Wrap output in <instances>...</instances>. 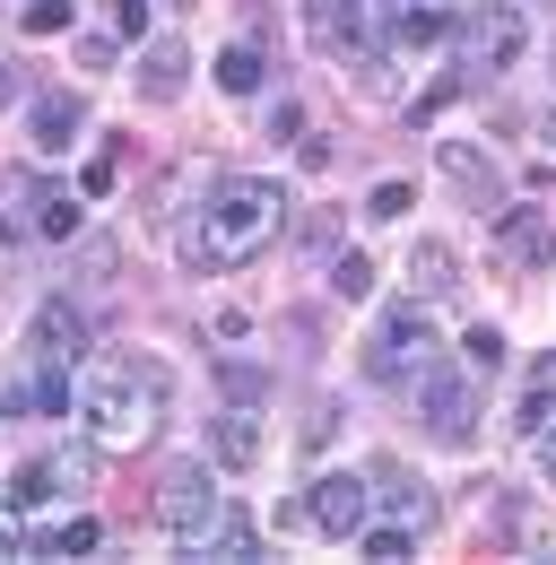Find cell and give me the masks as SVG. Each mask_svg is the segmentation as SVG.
I'll return each mask as SVG.
<instances>
[{"instance_id":"cell-32","label":"cell","mask_w":556,"mask_h":565,"mask_svg":"<svg viewBox=\"0 0 556 565\" xmlns=\"http://www.w3.org/2000/svg\"><path fill=\"white\" fill-rule=\"evenodd\" d=\"M531 452H539V479L556 488V426H531Z\"/></svg>"},{"instance_id":"cell-29","label":"cell","mask_w":556,"mask_h":565,"mask_svg":"<svg viewBox=\"0 0 556 565\" xmlns=\"http://www.w3.org/2000/svg\"><path fill=\"white\" fill-rule=\"evenodd\" d=\"M114 192V157H87V174H78V201H105Z\"/></svg>"},{"instance_id":"cell-22","label":"cell","mask_w":556,"mask_h":565,"mask_svg":"<svg viewBox=\"0 0 556 565\" xmlns=\"http://www.w3.org/2000/svg\"><path fill=\"white\" fill-rule=\"evenodd\" d=\"M383 504H392V522H409V531H426V522H435V495L409 488V479H392V488H383Z\"/></svg>"},{"instance_id":"cell-14","label":"cell","mask_w":556,"mask_h":565,"mask_svg":"<svg viewBox=\"0 0 556 565\" xmlns=\"http://www.w3.org/2000/svg\"><path fill=\"white\" fill-rule=\"evenodd\" d=\"M96 540H105V522L96 513H70L53 531H26V557H96Z\"/></svg>"},{"instance_id":"cell-1","label":"cell","mask_w":556,"mask_h":565,"mask_svg":"<svg viewBox=\"0 0 556 565\" xmlns=\"http://www.w3.org/2000/svg\"><path fill=\"white\" fill-rule=\"evenodd\" d=\"M278 226H287V192L261 174H226V183H209V210L183 226V262L192 270H244L278 244Z\"/></svg>"},{"instance_id":"cell-5","label":"cell","mask_w":556,"mask_h":565,"mask_svg":"<svg viewBox=\"0 0 556 565\" xmlns=\"http://www.w3.org/2000/svg\"><path fill=\"white\" fill-rule=\"evenodd\" d=\"M209 513H217V479H209V461H165V479H157V522H165L174 540H192Z\"/></svg>"},{"instance_id":"cell-4","label":"cell","mask_w":556,"mask_h":565,"mask_svg":"<svg viewBox=\"0 0 556 565\" xmlns=\"http://www.w3.org/2000/svg\"><path fill=\"white\" fill-rule=\"evenodd\" d=\"M435 349H443V340H435L426 305L409 296V305H392V313L374 322V340H365V374H374V383H409V374L435 365Z\"/></svg>"},{"instance_id":"cell-18","label":"cell","mask_w":556,"mask_h":565,"mask_svg":"<svg viewBox=\"0 0 556 565\" xmlns=\"http://www.w3.org/2000/svg\"><path fill=\"white\" fill-rule=\"evenodd\" d=\"M78 192H35V235H44V244H70V235H78Z\"/></svg>"},{"instance_id":"cell-16","label":"cell","mask_w":556,"mask_h":565,"mask_svg":"<svg viewBox=\"0 0 556 565\" xmlns=\"http://www.w3.org/2000/svg\"><path fill=\"white\" fill-rule=\"evenodd\" d=\"M443 35H452V18H443V9L400 0V18H392V44H400V53H417V44H443Z\"/></svg>"},{"instance_id":"cell-6","label":"cell","mask_w":556,"mask_h":565,"mask_svg":"<svg viewBox=\"0 0 556 565\" xmlns=\"http://www.w3.org/2000/svg\"><path fill=\"white\" fill-rule=\"evenodd\" d=\"M304 504H313V531H322V540H356V531L374 522V488H365L356 470H322Z\"/></svg>"},{"instance_id":"cell-11","label":"cell","mask_w":556,"mask_h":565,"mask_svg":"<svg viewBox=\"0 0 556 565\" xmlns=\"http://www.w3.org/2000/svg\"><path fill=\"white\" fill-rule=\"evenodd\" d=\"M139 96H148V105H174V96H183V87H192V53H183V44H174V35H157V44H139Z\"/></svg>"},{"instance_id":"cell-8","label":"cell","mask_w":556,"mask_h":565,"mask_svg":"<svg viewBox=\"0 0 556 565\" xmlns=\"http://www.w3.org/2000/svg\"><path fill=\"white\" fill-rule=\"evenodd\" d=\"M26 340H35L44 365H78V356L96 349V322H87L70 296H53V305H35V331H26Z\"/></svg>"},{"instance_id":"cell-35","label":"cell","mask_w":556,"mask_h":565,"mask_svg":"<svg viewBox=\"0 0 556 565\" xmlns=\"http://www.w3.org/2000/svg\"><path fill=\"white\" fill-rule=\"evenodd\" d=\"M9 235H18V226H9V217H0V253H9Z\"/></svg>"},{"instance_id":"cell-20","label":"cell","mask_w":556,"mask_h":565,"mask_svg":"<svg viewBox=\"0 0 556 565\" xmlns=\"http://www.w3.org/2000/svg\"><path fill=\"white\" fill-rule=\"evenodd\" d=\"M217 87H226V96H253V87H261V53H253V44H226V53H217Z\"/></svg>"},{"instance_id":"cell-31","label":"cell","mask_w":556,"mask_h":565,"mask_svg":"<svg viewBox=\"0 0 556 565\" xmlns=\"http://www.w3.org/2000/svg\"><path fill=\"white\" fill-rule=\"evenodd\" d=\"M114 26L139 44V35H148V0H114Z\"/></svg>"},{"instance_id":"cell-9","label":"cell","mask_w":556,"mask_h":565,"mask_svg":"<svg viewBox=\"0 0 556 565\" xmlns=\"http://www.w3.org/2000/svg\"><path fill=\"white\" fill-rule=\"evenodd\" d=\"M183 548H192V557H217V565H253L261 557V531H253V513H226V504H217Z\"/></svg>"},{"instance_id":"cell-26","label":"cell","mask_w":556,"mask_h":565,"mask_svg":"<svg viewBox=\"0 0 556 565\" xmlns=\"http://www.w3.org/2000/svg\"><path fill=\"white\" fill-rule=\"evenodd\" d=\"M26 401H35V409H53V418H70V365H44Z\"/></svg>"},{"instance_id":"cell-34","label":"cell","mask_w":556,"mask_h":565,"mask_svg":"<svg viewBox=\"0 0 556 565\" xmlns=\"http://www.w3.org/2000/svg\"><path fill=\"white\" fill-rule=\"evenodd\" d=\"M9 96H18V71H9V62H0V105H9Z\"/></svg>"},{"instance_id":"cell-7","label":"cell","mask_w":556,"mask_h":565,"mask_svg":"<svg viewBox=\"0 0 556 565\" xmlns=\"http://www.w3.org/2000/svg\"><path fill=\"white\" fill-rule=\"evenodd\" d=\"M417 409H426V426H435V444H470V435H479V401H470V383L443 374V365L417 374Z\"/></svg>"},{"instance_id":"cell-3","label":"cell","mask_w":556,"mask_h":565,"mask_svg":"<svg viewBox=\"0 0 556 565\" xmlns=\"http://www.w3.org/2000/svg\"><path fill=\"white\" fill-rule=\"evenodd\" d=\"M452 78L461 87H479V78H504L522 53H531V18L513 9V0H479L470 18H452Z\"/></svg>"},{"instance_id":"cell-33","label":"cell","mask_w":556,"mask_h":565,"mask_svg":"<svg viewBox=\"0 0 556 565\" xmlns=\"http://www.w3.org/2000/svg\"><path fill=\"white\" fill-rule=\"evenodd\" d=\"M296 131H304V114H296V105L278 96V105H270V140H296Z\"/></svg>"},{"instance_id":"cell-24","label":"cell","mask_w":556,"mask_h":565,"mask_svg":"<svg viewBox=\"0 0 556 565\" xmlns=\"http://www.w3.org/2000/svg\"><path fill=\"white\" fill-rule=\"evenodd\" d=\"M331 296H348V305L374 296V262H365V253H340V262H331Z\"/></svg>"},{"instance_id":"cell-2","label":"cell","mask_w":556,"mask_h":565,"mask_svg":"<svg viewBox=\"0 0 556 565\" xmlns=\"http://www.w3.org/2000/svg\"><path fill=\"white\" fill-rule=\"evenodd\" d=\"M157 426H165V365H157V356L105 365L96 392H87V435H96V452H139Z\"/></svg>"},{"instance_id":"cell-10","label":"cell","mask_w":556,"mask_h":565,"mask_svg":"<svg viewBox=\"0 0 556 565\" xmlns=\"http://www.w3.org/2000/svg\"><path fill=\"white\" fill-rule=\"evenodd\" d=\"M435 157H443V174H452V183L470 192V210H479V217H495V210H504V174H495V157H479L470 140H443Z\"/></svg>"},{"instance_id":"cell-25","label":"cell","mask_w":556,"mask_h":565,"mask_svg":"<svg viewBox=\"0 0 556 565\" xmlns=\"http://www.w3.org/2000/svg\"><path fill=\"white\" fill-rule=\"evenodd\" d=\"M340 18H348V0H304V35L322 53H340Z\"/></svg>"},{"instance_id":"cell-15","label":"cell","mask_w":556,"mask_h":565,"mask_svg":"<svg viewBox=\"0 0 556 565\" xmlns=\"http://www.w3.org/2000/svg\"><path fill=\"white\" fill-rule=\"evenodd\" d=\"M78 131H87V105H78V96H35V148H44V157H62Z\"/></svg>"},{"instance_id":"cell-30","label":"cell","mask_w":556,"mask_h":565,"mask_svg":"<svg viewBox=\"0 0 556 565\" xmlns=\"http://www.w3.org/2000/svg\"><path fill=\"white\" fill-rule=\"evenodd\" d=\"M0 557H26V531H18V504L0 495Z\"/></svg>"},{"instance_id":"cell-13","label":"cell","mask_w":556,"mask_h":565,"mask_svg":"<svg viewBox=\"0 0 556 565\" xmlns=\"http://www.w3.org/2000/svg\"><path fill=\"white\" fill-rule=\"evenodd\" d=\"M253 461H261V409L235 401V409H217V470H253Z\"/></svg>"},{"instance_id":"cell-12","label":"cell","mask_w":556,"mask_h":565,"mask_svg":"<svg viewBox=\"0 0 556 565\" xmlns=\"http://www.w3.org/2000/svg\"><path fill=\"white\" fill-rule=\"evenodd\" d=\"M461 287V253L443 235H417L409 244V296H452Z\"/></svg>"},{"instance_id":"cell-17","label":"cell","mask_w":556,"mask_h":565,"mask_svg":"<svg viewBox=\"0 0 556 565\" xmlns=\"http://www.w3.org/2000/svg\"><path fill=\"white\" fill-rule=\"evenodd\" d=\"M495 235H504V253H522V262H548L556 253V235L531 210H495Z\"/></svg>"},{"instance_id":"cell-21","label":"cell","mask_w":556,"mask_h":565,"mask_svg":"<svg viewBox=\"0 0 556 565\" xmlns=\"http://www.w3.org/2000/svg\"><path fill=\"white\" fill-rule=\"evenodd\" d=\"M44 495H62V461H26V470H18V488H9V504L26 513V504H44Z\"/></svg>"},{"instance_id":"cell-23","label":"cell","mask_w":556,"mask_h":565,"mask_svg":"<svg viewBox=\"0 0 556 565\" xmlns=\"http://www.w3.org/2000/svg\"><path fill=\"white\" fill-rule=\"evenodd\" d=\"M461 365H470V374H495V365H504V331H495V322H470V340H461Z\"/></svg>"},{"instance_id":"cell-27","label":"cell","mask_w":556,"mask_h":565,"mask_svg":"<svg viewBox=\"0 0 556 565\" xmlns=\"http://www.w3.org/2000/svg\"><path fill=\"white\" fill-rule=\"evenodd\" d=\"M78 18V0H26V35H62Z\"/></svg>"},{"instance_id":"cell-19","label":"cell","mask_w":556,"mask_h":565,"mask_svg":"<svg viewBox=\"0 0 556 565\" xmlns=\"http://www.w3.org/2000/svg\"><path fill=\"white\" fill-rule=\"evenodd\" d=\"M356 557L365 565H409V522H365L356 531Z\"/></svg>"},{"instance_id":"cell-28","label":"cell","mask_w":556,"mask_h":565,"mask_svg":"<svg viewBox=\"0 0 556 565\" xmlns=\"http://www.w3.org/2000/svg\"><path fill=\"white\" fill-rule=\"evenodd\" d=\"M409 210H417L409 183H374V201H365V217H409Z\"/></svg>"}]
</instances>
